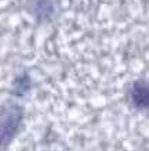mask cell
Listing matches in <instances>:
<instances>
[{"mask_svg": "<svg viewBox=\"0 0 149 151\" xmlns=\"http://www.w3.org/2000/svg\"><path fill=\"white\" fill-rule=\"evenodd\" d=\"M22 121V110L17 104H6L0 111V146H6L17 133Z\"/></svg>", "mask_w": 149, "mask_h": 151, "instance_id": "6da1fadb", "label": "cell"}, {"mask_svg": "<svg viewBox=\"0 0 149 151\" xmlns=\"http://www.w3.org/2000/svg\"><path fill=\"white\" fill-rule=\"evenodd\" d=\"M131 99L137 107H146L148 105V89L144 82H137L131 89Z\"/></svg>", "mask_w": 149, "mask_h": 151, "instance_id": "7a4b0ae2", "label": "cell"}]
</instances>
